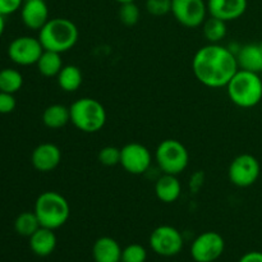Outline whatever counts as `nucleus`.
Wrapping results in <instances>:
<instances>
[{"label":"nucleus","instance_id":"4468645a","mask_svg":"<svg viewBox=\"0 0 262 262\" xmlns=\"http://www.w3.org/2000/svg\"><path fill=\"white\" fill-rule=\"evenodd\" d=\"M20 18L28 30L40 31L50 19L48 4L45 0H26L20 8Z\"/></svg>","mask_w":262,"mask_h":262},{"label":"nucleus","instance_id":"393cba45","mask_svg":"<svg viewBox=\"0 0 262 262\" xmlns=\"http://www.w3.org/2000/svg\"><path fill=\"white\" fill-rule=\"evenodd\" d=\"M40 227V222L35 211L20 212L14 220V230L22 237L30 238Z\"/></svg>","mask_w":262,"mask_h":262},{"label":"nucleus","instance_id":"9b49d317","mask_svg":"<svg viewBox=\"0 0 262 262\" xmlns=\"http://www.w3.org/2000/svg\"><path fill=\"white\" fill-rule=\"evenodd\" d=\"M171 13L182 26L194 28L202 26L209 10L204 0H171Z\"/></svg>","mask_w":262,"mask_h":262},{"label":"nucleus","instance_id":"f8f14e48","mask_svg":"<svg viewBox=\"0 0 262 262\" xmlns=\"http://www.w3.org/2000/svg\"><path fill=\"white\" fill-rule=\"evenodd\" d=\"M152 156L145 145L129 142L120 148V165L133 176H141L150 169Z\"/></svg>","mask_w":262,"mask_h":262},{"label":"nucleus","instance_id":"f257e3e1","mask_svg":"<svg viewBox=\"0 0 262 262\" xmlns=\"http://www.w3.org/2000/svg\"><path fill=\"white\" fill-rule=\"evenodd\" d=\"M237 56L229 48L209 43L196 51L192 59V71L200 83L210 89H222L238 72Z\"/></svg>","mask_w":262,"mask_h":262},{"label":"nucleus","instance_id":"f3484780","mask_svg":"<svg viewBox=\"0 0 262 262\" xmlns=\"http://www.w3.org/2000/svg\"><path fill=\"white\" fill-rule=\"evenodd\" d=\"M122 247L112 237H100L92 247V257L95 262H120Z\"/></svg>","mask_w":262,"mask_h":262},{"label":"nucleus","instance_id":"a211bd4d","mask_svg":"<svg viewBox=\"0 0 262 262\" xmlns=\"http://www.w3.org/2000/svg\"><path fill=\"white\" fill-rule=\"evenodd\" d=\"M238 67L243 71L262 73V51L258 43H248L235 53Z\"/></svg>","mask_w":262,"mask_h":262},{"label":"nucleus","instance_id":"c85d7f7f","mask_svg":"<svg viewBox=\"0 0 262 262\" xmlns=\"http://www.w3.org/2000/svg\"><path fill=\"white\" fill-rule=\"evenodd\" d=\"M146 10L151 15L163 17L171 13V0H146Z\"/></svg>","mask_w":262,"mask_h":262},{"label":"nucleus","instance_id":"f03ea898","mask_svg":"<svg viewBox=\"0 0 262 262\" xmlns=\"http://www.w3.org/2000/svg\"><path fill=\"white\" fill-rule=\"evenodd\" d=\"M79 32L77 26L68 18H50L38 31V40L43 50L66 53L78 42Z\"/></svg>","mask_w":262,"mask_h":262},{"label":"nucleus","instance_id":"ddd939ff","mask_svg":"<svg viewBox=\"0 0 262 262\" xmlns=\"http://www.w3.org/2000/svg\"><path fill=\"white\" fill-rule=\"evenodd\" d=\"M61 161V151L56 145L50 142L36 146L31 155V163L36 170L49 173L59 166Z\"/></svg>","mask_w":262,"mask_h":262},{"label":"nucleus","instance_id":"cd10ccee","mask_svg":"<svg viewBox=\"0 0 262 262\" xmlns=\"http://www.w3.org/2000/svg\"><path fill=\"white\" fill-rule=\"evenodd\" d=\"M99 161L105 166H115L120 164V148L115 146H105L99 151Z\"/></svg>","mask_w":262,"mask_h":262},{"label":"nucleus","instance_id":"dca6fc26","mask_svg":"<svg viewBox=\"0 0 262 262\" xmlns=\"http://www.w3.org/2000/svg\"><path fill=\"white\" fill-rule=\"evenodd\" d=\"M30 248L38 257L50 256L56 248V235L53 229L40 227L30 238Z\"/></svg>","mask_w":262,"mask_h":262},{"label":"nucleus","instance_id":"6e6552de","mask_svg":"<svg viewBox=\"0 0 262 262\" xmlns=\"http://www.w3.org/2000/svg\"><path fill=\"white\" fill-rule=\"evenodd\" d=\"M148 243L156 255L173 257L183 248L184 238L177 228L171 225H160L152 230Z\"/></svg>","mask_w":262,"mask_h":262},{"label":"nucleus","instance_id":"412c9836","mask_svg":"<svg viewBox=\"0 0 262 262\" xmlns=\"http://www.w3.org/2000/svg\"><path fill=\"white\" fill-rule=\"evenodd\" d=\"M56 81L63 91L74 92L81 87L82 82H83V74H82L79 67L69 64V66H64L61 68V71L56 76Z\"/></svg>","mask_w":262,"mask_h":262},{"label":"nucleus","instance_id":"aec40b11","mask_svg":"<svg viewBox=\"0 0 262 262\" xmlns=\"http://www.w3.org/2000/svg\"><path fill=\"white\" fill-rule=\"evenodd\" d=\"M71 122V112L69 107L61 104H53L46 107L42 113V123L50 129L63 128Z\"/></svg>","mask_w":262,"mask_h":262},{"label":"nucleus","instance_id":"a878e982","mask_svg":"<svg viewBox=\"0 0 262 262\" xmlns=\"http://www.w3.org/2000/svg\"><path fill=\"white\" fill-rule=\"evenodd\" d=\"M118 17H119V20L123 25L132 27V26L137 25L138 20H140V8L135 2L120 4L119 10H118Z\"/></svg>","mask_w":262,"mask_h":262},{"label":"nucleus","instance_id":"2eb2a0df","mask_svg":"<svg viewBox=\"0 0 262 262\" xmlns=\"http://www.w3.org/2000/svg\"><path fill=\"white\" fill-rule=\"evenodd\" d=\"M247 4V0H209L207 10L211 17L230 22L245 14Z\"/></svg>","mask_w":262,"mask_h":262},{"label":"nucleus","instance_id":"20e7f679","mask_svg":"<svg viewBox=\"0 0 262 262\" xmlns=\"http://www.w3.org/2000/svg\"><path fill=\"white\" fill-rule=\"evenodd\" d=\"M35 211L40 225L56 230L71 216V206L66 197L55 191H45L36 199Z\"/></svg>","mask_w":262,"mask_h":262},{"label":"nucleus","instance_id":"7ed1b4c3","mask_svg":"<svg viewBox=\"0 0 262 262\" xmlns=\"http://www.w3.org/2000/svg\"><path fill=\"white\" fill-rule=\"evenodd\" d=\"M225 87L230 101L242 109L256 106L262 100V79L258 73L238 69Z\"/></svg>","mask_w":262,"mask_h":262},{"label":"nucleus","instance_id":"1a4fd4ad","mask_svg":"<svg viewBox=\"0 0 262 262\" xmlns=\"http://www.w3.org/2000/svg\"><path fill=\"white\" fill-rule=\"evenodd\" d=\"M225 251V241L216 232L197 235L191 245V256L196 262H215Z\"/></svg>","mask_w":262,"mask_h":262},{"label":"nucleus","instance_id":"6ab92c4d","mask_svg":"<svg viewBox=\"0 0 262 262\" xmlns=\"http://www.w3.org/2000/svg\"><path fill=\"white\" fill-rule=\"evenodd\" d=\"M155 193L156 197L164 204H173L182 194L181 182L177 176L163 173V176L156 181Z\"/></svg>","mask_w":262,"mask_h":262},{"label":"nucleus","instance_id":"f704fd0d","mask_svg":"<svg viewBox=\"0 0 262 262\" xmlns=\"http://www.w3.org/2000/svg\"><path fill=\"white\" fill-rule=\"evenodd\" d=\"M258 45H260V49H261V51H262V41H261L260 43H258Z\"/></svg>","mask_w":262,"mask_h":262},{"label":"nucleus","instance_id":"0eeeda50","mask_svg":"<svg viewBox=\"0 0 262 262\" xmlns=\"http://www.w3.org/2000/svg\"><path fill=\"white\" fill-rule=\"evenodd\" d=\"M261 166L257 159L251 154H242L234 158L228 169L230 183L239 188H247L257 182Z\"/></svg>","mask_w":262,"mask_h":262},{"label":"nucleus","instance_id":"2f4dec72","mask_svg":"<svg viewBox=\"0 0 262 262\" xmlns=\"http://www.w3.org/2000/svg\"><path fill=\"white\" fill-rule=\"evenodd\" d=\"M238 262H262V252L251 251V252L245 253Z\"/></svg>","mask_w":262,"mask_h":262},{"label":"nucleus","instance_id":"473e14b6","mask_svg":"<svg viewBox=\"0 0 262 262\" xmlns=\"http://www.w3.org/2000/svg\"><path fill=\"white\" fill-rule=\"evenodd\" d=\"M4 30H5V17L0 14V37H2L3 33H4Z\"/></svg>","mask_w":262,"mask_h":262},{"label":"nucleus","instance_id":"bb28decb","mask_svg":"<svg viewBox=\"0 0 262 262\" xmlns=\"http://www.w3.org/2000/svg\"><path fill=\"white\" fill-rule=\"evenodd\" d=\"M146 260H147V251L143 246L132 243L123 248L120 262H146Z\"/></svg>","mask_w":262,"mask_h":262},{"label":"nucleus","instance_id":"c756f323","mask_svg":"<svg viewBox=\"0 0 262 262\" xmlns=\"http://www.w3.org/2000/svg\"><path fill=\"white\" fill-rule=\"evenodd\" d=\"M17 106V101L13 94L0 91V114H9Z\"/></svg>","mask_w":262,"mask_h":262},{"label":"nucleus","instance_id":"b1692460","mask_svg":"<svg viewBox=\"0 0 262 262\" xmlns=\"http://www.w3.org/2000/svg\"><path fill=\"white\" fill-rule=\"evenodd\" d=\"M23 86V76L14 68L0 69V91L13 94L19 91Z\"/></svg>","mask_w":262,"mask_h":262},{"label":"nucleus","instance_id":"72a5a7b5","mask_svg":"<svg viewBox=\"0 0 262 262\" xmlns=\"http://www.w3.org/2000/svg\"><path fill=\"white\" fill-rule=\"evenodd\" d=\"M115 2H118L119 4H124V3H133L136 2V0H115Z\"/></svg>","mask_w":262,"mask_h":262},{"label":"nucleus","instance_id":"423d86ee","mask_svg":"<svg viewBox=\"0 0 262 262\" xmlns=\"http://www.w3.org/2000/svg\"><path fill=\"white\" fill-rule=\"evenodd\" d=\"M155 160L163 173L178 176L188 166L189 154L181 141L169 138L159 143L155 151Z\"/></svg>","mask_w":262,"mask_h":262},{"label":"nucleus","instance_id":"5701e85b","mask_svg":"<svg viewBox=\"0 0 262 262\" xmlns=\"http://www.w3.org/2000/svg\"><path fill=\"white\" fill-rule=\"evenodd\" d=\"M227 22L210 15L202 23V33L209 43H219L227 36Z\"/></svg>","mask_w":262,"mask_h":262},{"label":"nucleus","instance_id":"4be33fe9","mask_svg":"<svg viewBox=\"0 0 262 262\" xmlns=\"http://www.w3.org/2000/svg\"><path fill=\"white\" fill-rule=\"evenodd\" d=\"M36 66H37L38 72L43 77H49V78L58 76L59 72L64 67L63 60H61V54L50 50H43Z\"/></svg>","mask_w":262,"mask_h":262},{"label":"nucleus","instance_id":"7c9ffc66","mask_svg":"<svg viewBox=\"0 0 262 262\" xmlns=\"http://www.w3.org/2000/svg\"><path fill=\"white\" fill-rule=\"evenodd\" d=\"M23 0H0V14L7 17L19 10L23 5Z\"/></svg>","mask_w":262,"mask_h":262},{"label":"nucleus","instance_id":"9d476101","mask_svg":"<svg viewBox=\"0 0 262 262\" xmlns=\"http://www.w3.org/2000/svg\"><path fill=\"white\" fill-rule=\"evenodd\" d=\"M43 48L40 40L32 36H19L15 37L8 46V56L13 63L18 66H33L38 61Z\"/></svg>","mask_w":262,"mask_h":262},{"label":"nucleus","instance_id":"39448f33","mask_svg":"<svg viewBox=\"0 0 262 262\" xmlns=\"http://www.w3.org/2000/svg\"><path fill=\"white\" fill-rule=\"evenodd\" d=\"M71 123L84 133H96L106 123V110L104 105L92 97H81L69 106Z\"/></svg>","mask_w":262,"mask_h":262}]
</instances>
